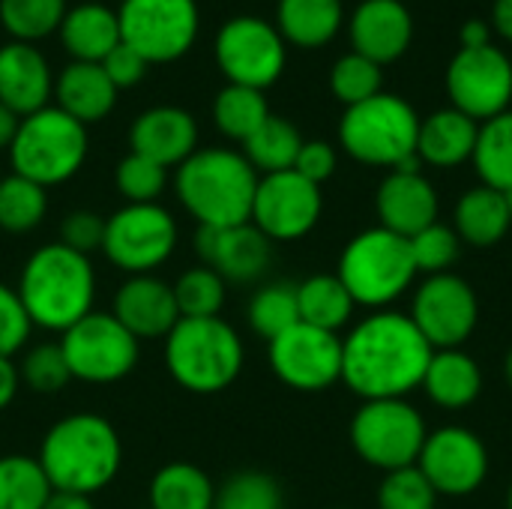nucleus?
<instances>
[{"label": "nucleus", "mask_w": 512, "mask_h": 509, "mask_svg": "<svg viewBox=\"0 0 512 509\" xmlns=\"http://www.w3.org/2000/svg\"><path fill=\"white\" fill-rule=\"evenodd\" d=\"M57 108L75 117L78 123L105 120L117 102V87L105 75L99 63H78L72 60L54 81Z\"/></svg>", "instance_id": "nucleus-27"}, {"label": "nucleus", "mask_w": 512, "mask_h": 509, "mask_svg": "<svg viewBox=\"0 0 512 509\" xmlns=\"http://www.w3.org/2000/svg\"><path fill=\"white\" fill-rule=\"evenodd\" d=\"M375 210H378L381 228L411 240L414 234L438 222L441 198L423 171L396 168L381 180L375 192Z\"/></svg>", "instance_id": "nucleus-20"}, {"label": "nucleus", "mask_w": 512, "mask_h": 509, "mask_svg": "<svg viewBox=\"0 0 512 509\" xmlns=\"http://www.w3.org/2000/svg\"><path fill=\"white\" fill-rule=\"evenodd\" d=\"M459 42L462 48H483V45H492V24L486 18H471L462 24L459 30Z\"/></svg>", "instance_id": "nucleus-51"}, {"label": "nucleus", "mask_w": 512, "mask_h": 509, "mask_svg": "<svg viewBox=\"0 0 512 509\" xmlns=\"http://www.w3.org/2000/svg\"><path fill=\"white\" fill-rule=\"evenodd\" d=\"M303 147V135L300 129L285 120V117H267L255 135H249L243 141V156L249 159V165L258 174H279V171H291L297 156Z\"/></svg>", "instance_id": "nucleus-33"}, {"label": "nucleus", "mask_w": 512, "mask_h": 509, "mask_svg": "<svg viewBox=\"0 0 512 509\" xmlns=\"http://www.w3.org/2000/svg\"><path fill=\"white\" fill-rule=\"evenodd\" d=\"M324 213L321 186L300 177L294 168L279 174H264L258 180L255 204H252V225L270 243H291L306 237Z\"/></svg>", "instance_id": "nucleus-18"}, {"label": "nucleus", "mask_w": 512, "mask_h": 509, "mask_svg": "<svg viewBox=\"0 0 512 509\" xmlns=\"http://www.w3.org/2000/svg\"><path fill=\"white\" fill-rule=\"evenodd\" d=\"M297 306H300L303 324H312L327 333H339L342 327H348L357 309L354 297L348 294V288L342 285L336 273H318L300 282Z\"/></svg>", "instance_id": "nucleus-31"}, {"label": "nucleus", "mask_w": 512, "mask_h": 509, "mask_svg": "<svg viewBox=\"0 0 512 509\" xmlns=\"http://www.w3.org/2000/svg\"><path fill=\"white\" fill-rule=\"evenodd\" d=\"M348 435L366 465L390 474L417 465L429 429L408 399H372L357 408Z\"/></svg>", "instance_id": "nucleus-9"}, {"label": "nucleus", "mask_w": 512, "mask_h": 509, "mask_svg": "<svg viewBox=\"0 0 512 509\" xmlns=\"http://www.w3.org/2000/svg\"><path fill=\"white\" fill-rule=\"evenodd\" d=\"M336 276L348 288L357 306L372 312L390 309L417 282V264L408 237H399L381 225L360 231L339 255Z\"/></svg>", "instance_id": "nucleus-6"}, {"label": "nucleus", "mask_w": 512, "mask_h": 509, "mask_svg": "<svg viewBox=\"0 0 512 509\" xmlns=\"http://www.w3.org/2000/svg\"><path fill=\"white\" fill-rule=\"evenodd\" d=\"M18 123H21V117L15 111H9L6 105H0V150H9L12 147L15 132H18Z\"/></svg>", "instance_id": "nucleus-55"}, {"label": "nucleus", "mask_w": 512, "mask_h": 509, "mask_svg": "<svg viewBox=\"0 0 512 509\" xmlns=\"http://www.w3.org/2000/svg\"><path fill=\"white\" fill-rule=\"evenodd\" d=\"M270 345L273 375L297 393H321L342 381V336L312 324H294Z\"/></svg>", "instance_id": "nucleus-16"}, {"label": "nucleus", "mask_w": 512, "mask_h": 509, "mask_svg": "<svg viewBox=\"0 0 512 509\" xmlns=\"http://www.w3.org/2000/svg\"><path fill=\"white\" fill-rule=\"evenodd\" d=\"M417 468L438 498H468L489 477V450L474 429L441 426L426 435Z\"/></svg>", "instance_id": "nucleus-17"}, {"label": "nucleus", "mask_w": 512, "mask_h": 509, "mask_svg": "<svg viewBox=\"0 0 512 509\" xmlns=\"http://www.w3.org/2000/svg\"><path fill=\"white\" fill-rule=\"evenodd\" d=\"M243 339L222 318H180L165 336V366L171 378L198 396L228 390L243 372Z\"/></svg>", "instance_id": "nucleus-5"}, {"label": "nucleus", "mask_w": 512, "mask_h": 509, "mask_svg": "<svg viewBox=\"0 0 512 509\" xmlns=\"http://www.w3.org/2000/svg\"><path fill=\"white\" fill-rule=\"evenodd\" d=\"M435 504H438V495L417 465L384 474V483L378 489L381 509H435Z\"/></svg>", "instance_id": "nucleus-46"}, {"label": "nucleus", "mask_w": 512, "mask_h": 509, "mask_svg": "<svg viewBox=\"0 0 512 509\" xmlns=\"http://www.w3.org/2000/svg\"><path fill=\"white\" fill-rule=\"evenodd\" d=\"M66 0H0V24L12 42L33 45L48 33L60 30Z\"/></svg>", "instance_id": "nucleus-39"}, {"label": "nucleus", "mask_w": 512, "mask_h": 509, "mask_svg": "<svg viewBox=\"0 0 512 509\" xmlns=\"http://www.w3.org/2000/svg\"><path fill=\"white\" fill-rule=\"evenodd\" d=\"M51 483L33 456L0 459V509H42L51 498Z\"/></svg>", "instance_id": "nucleus-36"}, {"label": "nucleus", "mask_w": 512, "mask_h": 509, "mask_svg": "<svg viewBox=\"0 0 512 509\" xmlns=\"http://www.w3.org/2000/svg\"><path fill=\"white\" fill-rule=\"evenodd\" d=\"M198 255L204 267L216 270L225 282L249 285L264 276L273 258V243L252 225L234 228H201L198 225Z\"/></svg>", "instance_id": "nucleus-19"}, {"label": "nucleus", "mask_w": 512, "mask_h": 509, "mask_svg": "<svg viewBox=\"0 0 512 509\" xmlns=\"http://www.w3.org/2000/svg\"><path fill=\"white\" fill-rule=\"evenodd\" d=\"M345 21L342 0H279L276 30L285 45L324 48L336 39Z\"/></svg>", "instance_id": "nucleus-30"}, {"label": "nucleus", "mask_w": 512, "mask_h": 509, "mask_svg": "<svg viewBox=\"0 0 512 509\" xmlns=\"http://www.w3.org/2000/svg\"><path fill=\"white\" fill-rule=\"evenodd\" d=\"M450 108L486 123L512 105V60L498 45L459 48L444 75Z\"/></svg>", "instance_id": "nucleus-14"}, {"label": "nucleus", "mask_w": 512, "mask_h": 509, "mask_svg": "<svg viewBox=\"0 0 512 509\" xmlns=\"http://www.w3.org/2000/svg\"><path fill=\"white\" fill-rule=\"evenodd\" d=\"M117 21L120 42L147 63H174L192 48L201 15L195 0H123Z\"/></svg>", "instance_id": "nucleus-11"}, {"label": "nucleus", "mask_w": 512, "mask_h": 509, "mask_svg": "<svg viewBox=\"0 0 512 509\" xmlns=\"http://www.w3.org/2000/svg\"><path fill=\"white\" fill-rule=\"evenodd\" d=\"M114 183H117V192L129 204H156V198L165 192L168 168H162L138 153H129L126 159H120V165L114 171Z\"/></svg>", "instance_id": "nucleus-44"}, {"label": "nucleus", "mask_w": 512, "mask_h": 509, "mask_svg": "<svg viewBox=\"0 0 512 509\" xmlns=\"http://www.w3.org/2000/svg\"><path fill=\"white\" fill-rule=\"evenodd\" d=\"M351 45L357 54L378 66L405 57L414 39V18L402 0H363L348 21Z\"/></svg>", "instance_id": "nucleus-21"}, {"label": "nucleus", "mask_w": 512, "mask_h": 509, "mask_svg": "<svg viewBox=\"0 0 512 509\" xmlns=\"http://www.w3.org/2000/svg\"><path fill=\"white\" fill-rule=\"evenodd\" d=\"M39 465L54 492L93 495L120 471L123 447L114 426L99 414H72L57 420L39 447Z\"/></svg>", "instance_id": "nucleus-2"}, {"label": "nucleus", "mask_w": 512, "mask_h": 509, "mask_svg": "<svg viewBox=\"0 0 512 509\" xmlns=\"http://www.w3.org/2000/svg\"><path fill=\"white\" fill-rule=\"evenodd\" d=\"M129 147L162 168H177L198 150V123L177 105L147 108L129 129Z\"/></svg>", "instance_id": "nucleus-22"}, {"label": "nucleus", "mask_w": 512, "mask_h": 509, "mask_svg": "<svg viewBox=\"0 0 512 509\" xmlns=\"http://www.w3.org/2000/svg\"><path fill=\"white\" fill-rule=\"evenodd\" d=\"M471 162L483 186L498 192L512 189V108L480 123Z\"/></svg>", "instance_id": "nucleus-34"}, {"label": "nucleus", "mask_w": 512, "mask_h": 509, "mask_svg": "<svg viewBox=\"0 0 512 509\" xmlns=\"http://www.w3.org/2000/svg\"><path fill=\"white\" fill-rule=\"evenodd\" d=\"M87 159V129L57 105L21 117L9 147L12 174L39 183L42 189L60 186L81 171Z\"/></svg>", "instance_id": "nucleus-8"}, {"label": "nucleus", "mask_w": 512, "mask_h": 509, "mask_svg": "<svg viewBox=\"0 0 512 509\" xmlns=\"http://www.w3.org/2000/svg\"><path fill=\"white\" fill-rule=\"evenodd\" d=\"M258 180L261 174L243 153L228 147H204L177 165L174 189L201 228H234L252 219Z\"/></svg>", "instance_id": "nucleus-3"}, {"label": "nucleus", "mask_w": 512, "mask_h": 509, "mask_svg": "<svg viewBox=\"0 0 512 509\" xmlns=\"http://www.w3.org/2000/svg\"><path fill=\"white\" fill-rule=\"evenodd\" d=\"M510 228L512 216L504 192L480 183L459 195L453 207V231L459 234L462 246L468 243L474 249H492L510 234Z\"/></svg>", "instance_id": "nucleus-28"}, {"label": "nucleus", "mask_w": 512, "mask_h": 509, "mask_svg": "<svg viewBox=\"0 0 512 509\" xmlns=\"http://www.w3.org/2000/svg\"><path fill=\"white\" fill-rule=\"evenodd\" d=\"M489 24L501 39H507L512 45V0H495L492 3V21Z\"/></svg>", "instance_id": "nucleus-53"}, {"label": "nucleus", "mask_w": 512, "mask_h": 509, "mask_svg": "<svg viewBox=\"0 0 512 509\" xmlns=\"http://www.w3.org/2000/svg\"><path fill=\"white\" fill-rule=\"evenodd\" d=\"M267 117H270V105H267L264 90L228 84L225 90H219V96L213 102V120H216L219 132L231 141H240V144L249 135H255V129Z\"/></svg>", "instance_id": "nucleus-35"}, {"label": "nucleus", "mask_w": 512, "mask_h": 509, "mask_svg": "<svg viewBox=\"0 0 512 509\" xmlns=\"http://www.w3.org/2000/svg\"><path fill=\"white\" fill-rule=\"evenodd\" d=\"M102 237H105V219L99 213L72 210L60 222V240L57 243H63L72 252H81V255L90 258L93 249H102Z\"/></svg>", "instance_id": "nucleus-48"}, {"label": "nucleus", "mask_w": 512, "mask_h": 509, "mask_svg": "<svg viewBox=\"0 0 512 509\" xmlns=\"http://www.w3.org/2000/svg\"><path fill=\"white\" fill-rule=\"evenodd\" d=\"M477 132L480 123L465 117L456 108H441L432 111L429 117L420 120V135H417V159L429 168H459L471 162L474 147H477Z\"/></svg>", "instance_id": "nucleus-25"}, {"label": "nucleus", "mask_w": 512, "mask_h": 509, "mask_svg": "<svg viewBox=\"0 0 512 509\" xmlns=\"http://www.w3.org/2000/svg\"><path fill=\"white\" fill-rule=\"evenodd\" d=\"M381 87H384V66L372 63L357 51L342 54L330 69V90L345 108L378 96Z\"/></svg>", "instance_id": "nucleus-41"}, {"label": "nucleus", "mask_w": 512, "mask_h": 509, "mask_svg": "<svg viewBox=\"0 0 512 509\" xmlns=\"http://www.w3.org/2000/svg\"><path fill=\"white\" fill-rule=\"evenodd\" d=\"M336 165H339V156H336L333 144H327V141H303L300 156L294 162V171L300 177H306L309 183L321 186L336 174Z\"/></svg>", "instance_id": "nucleus-49"}, {"label": "nucleus", "mask_w": 512, "mask_h": 509, "mask_svg": "<svg viewBox=\"0 0 512 509\" xmlns=\"http://www.w3.org/2000/svg\"><path fill=\"white\" fill-rule=\"evenodd\" d=\"M504 198H507V207H510V216H512V189H507V192H504Z\"/></svg>", "instance_id": "nucleus-57"}, {"label": "nucleus", "mask_w": 512, "mask_h": 509, "mask_svg": "<svg viewBox=\"0 0 512 509\" xmlns=\"http://www.w3.org/2000/svg\"><path fill=\"white\" fill-rule=\"evenodd\" d=\"M411 255L417 264V273L423 276H438V273H453V264L462 255V240L453 231V225H444L441 219L429 228H423L420 234H414L411 240Z\"/></svg>", "instance_id": "nucleus-42"}, {"label": "nucleus", "mask_w": 512, "mask_h": 509, "mask_svg": "<svg viewBox=\"0 0 512 509\" xmlns=\"http://www.w3.org/2000/svg\"><path fill=\"white\" fill-rule=\"evenodd\" d=\"M15 291L33 327L66 333L93 312L96 273L87 255L63 243H48L27 258Z\"/></svg>", "instance_id": "nucleus-4"}, {"label": "nucleus", "mask_w": 512, "mask_h": 509, "mask_svg": "<svg viewBox=\"0 0 512 509\" xmlns=\"http://www.w3.org/2000/svg\"><path fill=\"white\" fill-rule=\"evenodd\" d=\"M216 507L222 509H282V489L273 477L261 471H243L225 480L216 492Z\"/></svg>", "instance_id": "nucleus-43"}, {"label": "nucleus", "mask_w": 512, "mask_h": 509, "mask_svg": "<svg viewBox=\"0 0 512 509\" xmlns=\"http://www.w3.org/2000/svg\"><path fill=\"white\" fill-rule=\"evenodd\" d=\"M507 509H512V486H510V492H507Z\"/></svg>", "instance_id": "nucleus-58"}, {"label": "nucleus", "mask_w": 512, "mask_h": 509, "mask_svg": "<svg viewBox=\"0 0 512 509\" xmlns=\"http://www.w3.org/2000/svg\"><path fill=\"white\" fill-rule=\"evenodd\" d=\"M294 324H300L297 285L270 282V285H264V288L255 291V297L249 300V327L261 339L273 342L276 336H282Z\"/></svg>", "instance_id": "nucleus-38"}, {"label": "nucleus", "mask_w": 512, "mask_h": 509, "mask_svg": "<svg viewBox=\"0 0 512 509\" xmlns=\"http://www.w3.org/2000/svg\"><path fill=\"white\" fill-rule=\"evenodd\" d=\"M99 66L105 69V75L111 78V84H114L117 90H126V87H135V84L144 78V72H147L150 63H147L132 45L120 42Z\"/></svg>", "instance_id": "nucleus-50"}, {"label": "nucleus", "mask_w": 512, "mask_h": 509, "mask_svg": "<svg viewBox=\"0 0 512 509\" xmlns=\"http://www.w3.org/2000/svg\"><path fill=\"white\" fill-rule=\"evenodd\" d=\"M213 509H222V507H213Z\"/></svg>", "instance_id": "nucleus-59"}, {"label": "nucleus", "mask_w": 512, "mask_h": 509, "mask_svg": "<svg viewBox=\"0 0 512 509\" xmlns=\"http://www.w3.org/2000/svg\"><path fill=\"white\" fill-rule=\"evenodd\" d=\"M18 375H21V384L33 393H57L72 381L60 342L30 348L18 366Z\"/></svg>", "instance_id": "nucleus-45"}, {"label": "nucleus", "mask_w": 512, "mask_h": 509, "mask_svg": "<svg viewBox=\"0 0 512 509\" xmlns=\"http://www.w3.org/2000/svg\"><path fill=\"white\" fill-rule=\"evenodd\" d=\"M42 509H93L87 495H72V492H51L48 504Z\"/></svg>", "instance_id": "nucleus-54"}, {"label": "nucleus", "mask_w": 512, "mask_h": 509, "mask_svg": "<svg viewBox=\"0 0 512 509\" xmlns=\"http://www.w3.org/2000/svg\"><path fill=\"white\" fill-rule=\"evenodd\" d=\"M21 387V375H18V366L6 357H0V411L12 405L15 393Z\"/></svg>", "instance_id": "nucleus-52"}, {"label": "nucleus", "mask_w": 512, "mask_h": 509, "mask_svg": "<svg viewBox=\"0 0 512 509\" xmlns=\"http://www.w3.org/2000/svg\"><path fill=\"white\" fill-rule=\"evenodd\" d=\"M57 33L63 48L78 63H102L120 45L117 12L102 3H81L66 9Z\"/></svg>", "instance_id": "nucleus-29"}, {"label": "nucleus", "mask_w": 512, "mask_h": 509, "mask_svg": "<svg viewBox=\"0 0 512 509\" xmlns=\"http://www.w3.org/2000/svg\"><path fill=\"white\" fill-rule=\"evenodd\" d=\"M213 507H216V489L210 477L189 462H171L159 468V474L150 483V509Z\"/></svg>", "instance_id": "nucleus-32"}, {"label": "nucleus", "mask_w": 512, "mask_h": 509, "mask_svg": "<svg viewBox=\"0 0 512 509\" xmlns=\"http://www.w3.org/2000/svg\"><path fill=\"white\" fill-rule=\"evenodd\" d=\"M408 315L435 351L462 348L480 324V300L459 273H438L414 288Z\"/></svg>", "instance_id": "nucleus-13"}, {"label": "nucleus", "mask_w": 512, "mask_h": 509, "mask_svg": "<svg viewBox=\"0 0 512 509\" xmlns=\"http://www.w3.org/2000/svg\"><path fill=\"white\" fill-rule=\"evenodd\" d=\"M417 135L420 114L414 105L396 93H378L360 105L345 108L339 120V144L342 150L372 168H402L417 159Z\"/></svg>", "instance_id": "nucleus-7"}, {"label": "nucleus", "mask_w": 512, "mask_h": 509, "mask_svg": "<svg viewBox=\"0 0 512 509\" xmlns=\"http://www.w3.org/2000/svg\"><path fill=\"white\" fill-rule=\"evenodd\" d=\"M420 387L426 390L429 402H435L438 408L462 411L480 399L483 369L465 348H444L432 354Z\"/></svg>", "instance_id": "nucleus-26"}, {"label": "nucleus", "mask_w": 512, "mask_h": 509, "mask_svg": "<svg viewBox=\"0 0 512 509\" xmlns=\"http://www.w3.org/2000/svg\"><path fill=\"white\" fill-rule=\"evenodd\" d=\"M435 348L411 315L381 309L357 321L342 339V384L363 402L408 399L426 375Z\"/></svg>", "instance_id": "nucleus-1"}, {"label": "nucleus", "mask_w": 512, "mask_h": 509, "mask_svg": "<svg viewBox=\"0 0 512 509\" xmlns=\"http://www.w3.org/2000/svg\"><path fill=\"white\" fill-rule=\"evenodd\" d=\"M48 195L39 183L9 174L0 180V228L9 234H27L42 225Z\"/></svg>", "instance_id": "nucleus-37"}, {"label": "nucleus", "mask_w": 512, "mask_h": 509, "mask_svg": "<svg viewBox=\"0 0 512 509\" xmlns=\"http://www.w3.org/2000/svg\"><path fill=\"white\" fill-rule=\"evenodd\" d=\"M54 78L45 57L27 42L0 45V105L18 117L48 108Z\"/></svg>", "instance_id": "nucleus-24"}, {"label": "nucleus", "mask_w": 512, "mask_h": 509, "mask_svg": "<svg viewBox=\"0 0 512 509\" xmlns=\"http://www.w3.org/2000/svg\"><path fill=\"white\" fill-rule=\"evenodd\" d=\"M111 315L141 342V339H165L177 321L180 309L174 300V288L153 273L147 276H129L117 294Z\"/></svg>", "instance_id": "nucleus-23"}, {"label": "nucleus", "mask_w": 512, "mask_h": 509, "mask_svg": "<svg viewBox=\"0 0 512 509\" xmlns=\"http://www.w3.org/2000/svg\"><path fill=\"white\" fill-rule=\"evenodd\" d=\"M216 63L228 84L267 90L285 72V39L276 24L255 15H237L225 21L216 36Z\"/></svg>", "instance_id": "nucleus-15"}, {"label": "nucleus", "mask_w": 512, "mask_h": 509, "mask_svg": "<svg viewBox=\"0 0 512 509\" xmlns=\"http://www.w3.org/2000/svg\"><path fill=\"white\" fill-rule=\"evenodd\" d=\"M504 378H507V387L512 390V348L507 351V357H504Z\"/></svg>", "instance_id": "nucleus-56"}, {"label": "nucleus", "mask_w": 512, "mask_h": 509, "mask_svg": "<svg viewBox=\"0 0 512 509\" xmlns=\"http://www.w3.org/2000/svg\"><path fill=\"white\" fill-rule=\"evenodd\" d=\"M138 345L141 342L111 312L84 315L60 339L72 378L87 384L123 381L138 363Z\"/></svg>", "instance_id": "nucleus-12"}, {"label": "nucleus", "mask_w": 512, "mask_h": 509, "mask_svg": "<svg viewBox=\"0 0 512 509\" xmlns=\"http://www.w3.org/2000/svg\"><path fill=\"white\" fill-rule=\"evenodd\" d=\"M171 288L180 318H219L225 306V279L204 264L186 270Z\"/></svg>", "instance_id": "nucleus-40"}, {"label": "nucleus", "mask_w": 512, "mask_h": 509, "mask_svg": "<svg viewBox=\"0 0 512 509\" xmlns=\"http://www.w3.org/2000/svg\"><path fill=\"white\" fill-rule=\"evenodd\" d=\"M174 249L177 222L159 204H126L105 219L102 252L129 276L153 273L174 255Z\"/></svg>", "instance_id": "nucleus-10"}, {"label": "nucleus", "mask_w": 512, "mask_h": 509, "mask_svg": "<svg viewBox=\"0 0 512 509\" xmlns=\"http://www.w3.org/2000/svg\"><path fill=\"white\" fill-rule=\"evenodd\" d=\"M30 315L15 288L0 282V357L12 360L30 339Z\"/></svg>", "instance_id": "nucleus-47"}]
</instances>
